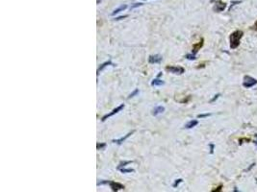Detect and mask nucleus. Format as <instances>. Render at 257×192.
Segmentation results:
<instances>
[{
    "instance_id": "nucleus-1",
    "label": "nucleus",
    "mask_w": 257,
    "mask_h": 192,
    "mask_svg": "<svg viewBox=\"0 0 257 192\" xmlns=\"http://www.w3.org/2000/svg\"><path fill=\"white\" fill-rule=\"evenodd\" d=\"M243 31L236 30L235 32L230 35V48L231 49H236V48L240 45L241 39L243 38Z\"/></svg>"
},
{
    "instance_id": "nucleus-2",
    "label": "nucleus",
    "mask_w": 257,
    "mask_h": 192,
    "mask_svg": "<svg viewBox=\"0 0 257 192\" xmlns=\"http://www.w3.org/2000/svg\"><path fill=\"white\" fill-rule=\"evenodd\" d=\"M255 85H257V80L252 78L251 76H245L244 77V81H243V87L246 88H250L252 87H254Z\"/></svg>"
},
{
    "instance_id": "nucleus-3",
    "label": "nucleus",
    "mask_w": 257,
    "mask_h": 192,
    "mask_svg": "<svg viewBox=\"0 0 257 192\" xmlns=\"http://www.w3.org/2000/svg\"><path fill=\"white\" fill-rule=\"evenodd\" d=\"M124 107H125V105L124 104H122V105H119L118 107H117L116 109H114L111 113H109V114H107V115H105L102 118H101V121L102 122H104V121H106L108 118H110V117H112L113 115H117V114H118L120 110L122 109H124Z\"/></svg>"
},
{
    "instance_id": "nucleus-4",
    "label": "nucleus",
    "mask_w": 257,
    "mask_h": 192,
    "mask_svg": "<svg viewBox=\"0 0 257 192\" xmlns=\"http://www.w3.org/2000/svg\"><path fill=\"white\" fill-rule=\"evenodd\" d=\"M166 70L170 71L171 73H173V74H177V75H181L185 72V69L182 67H175V66L166 67Z\"/></svg>"
},
{
    "instance_id": "nucleus-5",
    "label": "nucleus",
    "mask_w": 257,
    "mask_h": 192,
    "mask_svg": "<svg viewBox=\"0 0 257 192\" xmlns=\"http://www.w3.org/2000/svg\"><path fill=\"white\" fill-rule=\"evenodd\" d=\"M108 184L110 185V187L112 188L113 191H118V190L124 189V185L122 184H119V183H118V182H109Z\"/></svg>"
},
{
    "instance_id": "nucleus-6",
    "label": "nucleus",
    "mask_w": 257,
    "mask_h": 192,
    "mask_svg": "<svg viewBox=\"0 0 257 192\" xmlns=\"http://www.w3.org/2000/svg\"><path fill=\"white\" fill-rule=\"evenodd\" d=\"M163 58L161 55H151L148 57V62L149 63H160L162 61Z\"/></svg>"
},
{
    "instance_id": "nucleus-7",
    "label": "nucleus",
    "mask_w": 257,
    "mask_h": 192,
    "mask_svg": "<svg viewBox=\"0 0 257 192\" xmlns=\"http://www.w3.org/2000/svg\"><path fill=\"white\" fill-rule=\"evenodd\" d=\"M203 42H204V40H203V39H201L200 42H198V43H194V44L193 45V50H192V53H193V54H194V55H195L196 53H198V52L200 50V48L203 46Z\"/></svg>"
},
{
    "instance_id": "nucleus-8",
    "label": "nucleus",
    "mask_w": 257,
    "mask_h": 192,
    "mask_svg": "<svg viewBox=\"0 0 257 192\" xmlns=\"http://www.w3.org/2000/svg\"><path fill=\"white\" fill-rule=\"evenodd\" d=\"M133 134H134V131H133V132H130V133H128V134H126L124 136H122V137L118 138V139H114V140H113V142H114V143L118 144V145H120V144H123V142H124V141H125V140H126V139H127V138H128V137H129L131 135H133Z\"/></svg>"
},
{
    "instance_id": "nucleus-9",
    "label": "nucleus",
    "mask_w": 257,
    "mask_h": 192,
    "mask_svg": "<svg viewBox=\"0 0 257 192\" xmlns=\"http://www.w3.org/2000/svg\"><path fill=\"white\" fill-rule=\"evenodd\" d=\"M165 111V107H163V106H157V107H155L153 109H152V115L153 116H157V115H161V114H163Z\"/></svg>"
},
{
    "instance_id": "nucleus-10",
    "label": "nucleus",
    "mask_w": 257,
    "mask_h": 192,
    "mask_svg": "<svg viewBox=\"0 0 257 192\" xmlns=\"http://www.w3.org/2000/svg\"><path fill=\"white\" fill-rule=\"evenodd\" d=\"M225 7H226V4H225V3H223V2H221V1H217V2H216V5H215V7H214V10H215L216 12H222V11L225 9Z\"/></svg>"
},
{
    "instance_id": "nucleus-11",
    "label": "nucleus",
    "mask_w": 257,
    "mask_h": 192,
    "mask_svg": "<svg viewBox=\"0 0 257 192\" xmlns=\"http://www.w3.org/2000/svg\"><path fill=\"white\" fill-rule=\"evenodd\" d=\"M108 66H113V67H114L115 65H114V63H113V62H112L110 60H109V61H105V62H103L102 65H101V66L98 67V69H97V75H99L100 71H102V70H103L105 67H107Z\"/></svg>"
},
{
    "instance_id": "nucleus-12",
    "label": "nucleus",
    "mask_w": 257,
    "mask_h": 192,
    "mask_svg": "<svg viewBox=\"0 0 257 192\" xmlns=\"http://www.w3.org/2000/svg\"><path fill=\"white\" fill-rule=\"evenodd\" d=\"M165 85V82L163 81V80L157 78V79H153L152 81H151V86H153V87H160V86H163Z\"/></svg>"
},
{
    "instance_id": "nucleus-13",
    "label": "nucleus",
    "mask_w": 257,
    "mask_h": 192,
    "mask_svg": "<svg viewBox=\"0 0 257 192\" xmlns=\"http://www.w3.org/2000/svg\"><path fill=\"white\" fill-rule=\"evenodd\" d=\"M198 124H199V121H198V120H191V121H189V122L185 125V128H186V129H192V128L195 127Z\"/></svg>"
},
{
    "instance_id": "nucleus-14",
    "label": "nucleus",
    "mask_w": 257,
    "mask_h": 192,
    "mask_svg": "<svg viewBox=\"0 0 257 192\" xmlns=\"http://www.w3.org/2000/svg\"><path fill=\"white\" fill-rule=\"evenodd\" d=\"M126 8H127V5H122V6L118 7V9H116V10L112 13V15H115V14H117V13H120V12L124 11Z\"/></svg>"
},
{
    "instance_id": "nucleus-15",
    "label": "nucleus",
    "mask_w": 257,
    "mask_h": 192,
    "mask_svg": "<svg viewBox=\"0 0 257 192\" xmlns=\"http://www.w3.org/2000/svg\"><path fill=\"white\" fill-rule=\"evenodd\" d=\"M119 171L122 172V173L126 174V173H132V172H134L135 170H134L133 168H125V167H123V168H120Z\"/></svg>"
},
{
    "instance_id": "nucleus-16",
    "label": "nucleus",
    "mask_w": 257,
    "mask_h": 192,
    "mask_svg": "<svg viewBox=\"0 0 257 192\" xmlns=\"http://www.w3.org/2000/svg\"><path fill=\"white\" fill-rule=\"evenodd\" d=\"M133 162H130V161H128V162H124V163H120L118 166V170H119L120 168H123V167H125L127 164H130V163H132Z\"/></svg>"
},
{
    "instance_id": "nucleus-17",
    "label": "nucleus",
    "mask_w": 257,
    "mask_h": 192,
    "mask_svg": "<svg viewBox=\"0 0 257 192\" xmlns=\"http://www.w3.org/2000/svg\"><path fill=\"white\" fill-rule=\"evenodd\" d=\"M182 182H183V180H182V179H177V180H175V182L172 184V187L176 188V187L179 185V184H181Z\"/></svg>"
},
{
    "instance_id": "nucleus-18",
    "label": "nucleus",
    "mask_w": 257,
    "mask_h": 192,
    "mask_svg": "<svg viewBox=\"0 0 257 192\" xmlns=\"http://www.w3.org/2000/svg\"><path fill=\"white\" fill-rule=\"evenodd\" d=\"M106 147V143H97L96 144V148L97 150H102Z\"/></svg>"
},
{
    "instance_id": "nucleus-19",
    "label": "nucleus",
    "mask_w": 257,
    "mask_h": 192,
    "mask_svg": "<svg viewBox=\"0 0 257 192\" xmlns=\"http://www.w3.org/2000/svg\"><path fill=\"white\" fill-rule=\"evenodd\" d=\"M139 92H140V90H139L138 88H137V89H135V90H134V91H133V92H132V93H131V94H130V95L128 96V97H127V99H130V98L134 97V96H135V95H137V94H138Z\"/></svg>"
},
{
    "instance_id": "nucleus-20",
    "label": "nucleus",
    "mask_w": 257,
    "mask_h": 192,
    "mask_svg": "<svg viewBox=\"0 0 257 192\" xmlns=\"http://www.w3.org/2000/svg\"><path fill=\"white\" fill-rule=\"evenodd\" d=\"M186 59H188V60H190V61H194L196 58H195V55L194 54H187L186 55Z\"/></svg>"
},
{
    "instance_id": "nucleus-21",
    "label": "nucleus",
    "mask_w": 257,
    "mask_h": 192,
    "mask_svg": "<svg viewBox=\"0 0 257 192\" xmlns=\"http://www.w3.org/2000/svg\"><path fill=\"white\" fill-rule=\"evenodd\" d=\"M142 5H143V3H134V4L130 7V9L133 10V9L137 8V7H140V6H142Z\"/></svg>"
},
{
    "instance_id": "nucleus-22",
    "label": "nucleus",
    "mask_w": 257,
    "mask_h": 192,
    "mask_svg": "<svg viewBox=\"0 0 257 192\" xmlns=\"http://www.w3.org/2000/svg\"><path fill=\"white\" fill-rule=\"evenodd\" d=\"M211 114H203V115H198V118H205V117H208L210 116Z\"/></svg>"
},
{
    "instance_id": "nucleus-23",
    "label": "nucleus",
    "mask_w": 257,
    "mask_h": 192,
    "mask_svg": "<svg viewBox=\"0 0 257 192\" xmlns=\"http://www.w3.org/2000/svg\"><path fill=\"white\" fill-rule=\"evenodd\" d=\"M209 147H210V154H213L214 153V147H215V145L213 143H211V144H209Z\"/></svg>"
},
{
    "instance_id": "nucleus-24",
    "label": "nucleus",
    "mask_w": 257,
    "mask_h": 192,
    "mask_svg": "<svg viewBox=\"0 0 257 192\" xmlns=\"http://www.w3.org/2000/svg\"><path fill=\"white\" fill-rule=\"evenodd\" d=\"M219 97H220V94H216V95L214 96V98L210 100V103H213V102H215V101H216V100H217Z\"/></svg>"
},
{
    "instance_id": "nucleus-25",
    "label": "nucleus",
    "mask_w": 257,
    "mask_h": 192,
    "mask_svg": "<svg viewBox=\"0 0 257 192\" xmlns=\"http://www.w3.org/2000/svg\"><path fill=\"white\" fill-rule=\"evenodd\" d=\"M128 17V15H122V17H118V18H116L115 20H120V19H126Z\"/></svg>"
},
{
    "instance_id": "nucleus-26",
    "label": "nucleus",
    "mask_w": 257,
    "mask_h": 192,
    "mask_svg": "<svg viewBox=\"0 0 257 192\" xmlns=\"http://www.w3.org/2000/svg\"><path fill=\"white\" fill-rule=\"evenodd\" d=\"M221 188H222V185H220V186H218L216 189H213L212 191L213 192H217V191H221Z\"/></svg>"
},
{
    "instance_id": "nucleus-27",
    "label": "nucleus",
    "mask_w": 257,
    "mask_h": 192,
    "mask_svg": "<svg viewBox=\"0 0 257 192\" xmlns=\"http://www.w3.org/2000/svg\"><path fill=\"white\" fill-rule=\"evenodd\" d=\"M254 29L255 30H257V21L255 22V24H254Z\"/></svg>"
},
{
    "instance_id": "nucleus-28",
    "label": "nucleus",
    "mask_w": 257,
    "mask_h": 192,
    "mask_svg": "<svg viewBox=\"0 0 257 192\" xmlns=\"http://www.w3.org/2000/svg\"><path fill=\"white\" fill-rule=\"evenodd\" d=\"M255 136H256V138H257V135H255ZM255 144H256V146H257V140L255 141Z\"/></svg>"
},
{
    "instance_id": "nucleus-29",
    "label": "nucleus",
    "mask_w": 257,
    "mask_h": 192,
    "mask_svg": "<svg viewBox=\"0 0 257 192\" xmlns=\"http://www.w3.org/2000/svg\"><path fill=\"white\" fill-rule=\"evenodd\" d=\"M256 181H257V179H256Z\"/></svg>"
}]
</instances>
